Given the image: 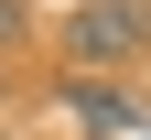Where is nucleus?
<instances>
[{"label":"nucleus","instance_id":"f257e3e1","mask_svg":"<svg viewBox=\"0 0 151 140\" xmlns=\"http://www.w3.org/2000/svg\"><path fill=\"white\" fill-rule=\"evenodd\" d=\"M65 54L76 65H140L151 54V0H76Z\"/></svg>","mask_w":151,"mask_h":140},{"label":"nucleus","instance_id":"f03ea898","mask_svg":"<svg viewBox=\"0 0 151 140\" xmlns=\"http://www.w3.org/2000/svg\"><path fill=\"white\" fill-rule=\"evenodd\" d=\"M76 108L108 118V129H129V97H119V86H97V75H76Z\"/></svg>","mask_w":151,"mask_h":140},{"label":"nucleus","instance_id":"7ed1b4c3","mask_svg":"<svg viewBox=\"0 0 151 140\" xmlns=\"http://www.w3.org/2000/svg\"><path fill=\"white\" fill-rule=\"evenodd\" d=\"M11 32H22V11H11V0H0V54H11Z\"/></svg>","mask_w":151,"mask_h":140},{"label":"nucleus","instance_id":"20e7f679","mask_svg":"<svg viewBox=\"0 0 151 140\" xmlns=\"http://www.w3.org/2000/svg\"><path fill=\"white\" fill-rule=\"evenodd\" d=\"M0 86H11V75H0Z\"/></svg>","mask_w":151,"mask_h":140}]
</instances>
